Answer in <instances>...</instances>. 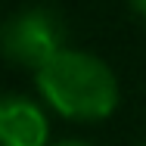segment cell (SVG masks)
<instances>
[{
  "label": "cell",
  "mask_w": 146,
  "mask_h": 146,
  "mask_svg": "<svg viewBox=\"0 0 146 146\" xmlns=\"http://www.w3.org/2000/svg\"><path fill=\"white\" fill-rule=\"evenodd\" d=\"M65 25L53 9L31 6L13 16L3 25V53L16 65L44 68L53 56H59L65 47Z\"/></svg>",
  "instance_id": "2"
},
{
  "label": "cell",
  "mask_w": 146,
  "mask_h": 146,
  "mask_svg": "<svg viewBox=\"0 0 146 146\" xmlns=\"http://www.w3.org/2000/svg\"><path fill=\"white\" fill-rule=\"evenodd\" d=\"M131 6H134L140 16H146V0H131Z\"/></svg>",
  "instance_id": "4"
},
{
  "label": "cell",
  "mask_w": 146,
  "mask_h": 146,
  "mask_svg": "<svg viewBox=\"0 0 146 146\" xmlns=\"http://www.w3.org/2000/svg\"><path fill=\"white\" fill-rule=\"evenodd\" d=\"M59 146H87V143H75V140H68V143H59Z\"/></svg>",
  "instance_id": "5"
},
{
  "label": "cell",
  "mask_w": 146,
  "mask_h": 146,
  "mask_svg": "<svg viewBox=\"0 0 146 146\" xmlns=\"http://www.w3.org/2000/svg\"><path fill=\"white\" fill-rule=\"evenodd\" d=\"M37 87L59 115L78 121L106 118L118 106L115 75L103 59L81 50H62L53 56L37 72Z\"/></svg>",
  "instance_id": "1"
},
{
  "label": "cell",
  "mask_w": 146,
  "mask_h": 146,
  "mask_svg": "<svg viewBox=\"0 0 146 146\" xmlns=\"http://www.w3.org/2000/svg\"><path fill=\"white\" fill-rule=\"evenodd\" d=\"M0 140L3 146H44L47 143L44 112L22 96H6L0 106Z\"/></svg>",
  "instance_id": "3"
}]
</instances>
